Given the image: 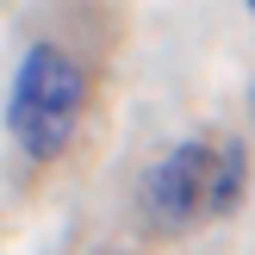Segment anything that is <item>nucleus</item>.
<instances>
[{
  "label": "nucleus",
  "instance_id": "5",
  "mask_svg": "<svg viewBox=\"0 0 255 255\" xmlns=\"http://www.w3.org/2000/svg\"><path fill=\"white\" fill-rule=\"evenodd\" d=\"M249 12H255V0H249Z\"/></svg>",
  "mask_w": 255,
  "mask_h": 255
},
{
  "label": "nucleus",
  "instance_id": "3",
  "mask_svg": "<svg viewBox=\"0 0 255 255\" xmlns=\"http://www.w3.org/2000/svg\"><path fill=\"white\" fill-rule=\"evenodd\" d=\"M249 187V149L243 143H218V168H212V212L206 218H231L237 199Z\"/></svg>",
  "mask_w": 255,
  "mask_h": 255
},
{
  "label": "nucleus",
  "instance_id": "4",
  "mask_svg": "<svg viewBox=\"0 0 255 255\" xmlns=\"http://www.w3.org/2000/svg\"><path fill=\"white\" fill-rule=\"evenodd\" d=\"M249 112H255V81H249Z\"/></svg>",
  "mask_w": 255,
  "mask_h": 255
},
{
  "label": "nucleus",
  "instance_id": "2",
  "mask_svg": "<svg viewBox=\"0 0 255 255\" xmlns=\"http://www.w3.org/2000/svg\"><path fill=\"white\" fill-rule=\"evenodd\" d=\"M212 168H218V149L206 137H187L174 143L156 168L137 187V206H143L149 231H187L199 212H212Z\"/></svg>",
  "mask_w": 255,
  "mask_h": 255
},
{
  "label": "nucleus",
  "instance_id": "1",
  "mask_svg": "<svg viewBox=\"0 0 255 255\" xmlns=\"http://www.w3.org/2000/svg\"><path fill=\"white\" fill-rule=\"evenodd\" d=\"M81 106H87L81 62L56 44H31L6 87V131L25 149V162H56L81 125Z\"/></svg>",
  "mask_w": 255,
  "mask_h": 255
}]
</instances>
